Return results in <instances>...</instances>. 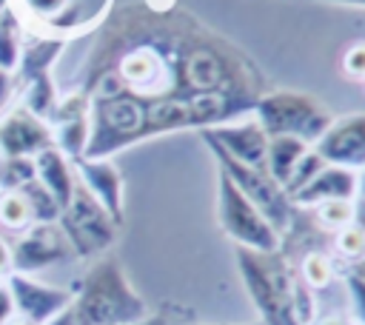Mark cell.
Returning <instances> with one entry per match:
<instances>
[{"label":"cell","instance_id":"34","mask_svg":"<svg viewBox=\"0 0 365 325\" xmlns=\"http://www.w3.org/2000/svg\"><path fill=\"white\" fill-rule=\"evenodd\" d=\"M46 325H74V316H71V305H68L63 314H57L54 319H48Z\"/></svg>","mask_w":365,"mask_h":325},{"label":"cell","instance_id":"37","mask_svg":"<svg viewBox=\"0 0 365 325\" xmlns=\"http://www.w3.org/2000/svg\"><path fill=\"white\" fill-rule=\"evenodd\" d=\"M356 197H365V168L359 171V185H356Z\"/></svg>","mask_w":365,"mask_h":325},{"label":"cell","instance_id":"10","mask_svg":"<svg viewBox=\"0 0 365 325\" xmlns=\"http://www.w3.org/2000/svg\"><path fill=\"white\" fill-rule=\"evenodd\" d=\"M54 145L51 125L23 105L6 111L0 117V157H29L34 160L40 151Z\"/></svg>","mask_w":365,"mask_h":325},{"label":"cell","instance_id":"36","mask_svg":"<svg viewBox=\"0 0 365 325\" xmlns=\"http://www.w3.org/2000/svg\"><path fill=\"white\" fill-rule=\"evenodd\" d=\"M140 325H168V322H165V316H148V319H143Z\"/></svg>","mask_w":365,"mask_h":325},{"label":"cell","instance_id":"31","mask_svg":"<svg viewBox=\"0 0 365 325\" xmlns=\"http://www.w3.org/2000/svg\"><path fill=\"white\" fill-rule=\"evenodd\" d=\"M9 268H11V245L0 237V279L9 274Z\"/></svg>","mask_w":365,"mask_h":325},{"label":"cell","instance_id":"7","mask_svg":"<svg viewBox=\"0 0 365 325\" xmlns=\"http://www.w3.org/2000/svg\"><path fill=\"white\" fill-rule=\"evenodd\" d=\"M77 259L63 228L57 222H31L11 248V268L14 274H37L57 262Z\"/></svg>","mask_w":365,"mask_h":325},{"label":"cell","instance_id":"38","mask_svg":"<svg viewBox=\"0 0 365 325\" xmlns=\"http://www.w3.org/2000/svg\"><path fill=\"white\" fill-rule=\"evenodd\" d=\"M336 3H356V6H365V0H336Z\"/></svg>","mask_w":365,"mask_h":325},{"label":"cell","instance_id":"24","mask_svg":"<svg viewBox=\"0 0 365 325\" xmlns=\"http://www.w3.org/2000/svg\"><path fill=\"white\" fill-rule=\"evenodd\" d=\"M0 225L11 231H26L31 225V211L20 191H0Z\"/></svg>","mask_w":365,"mask_h":325},{"label":"cell","instance_id":"39","mask_svg":"<svg viewBox=\"0 0 365 325\" xmlns=\"http://www.w3.org/2000/svg\"><path fill=\"white\" fill-rule=\"evenodd\" d=\"M3 9H9V0H0V11H3Z\"/></svg>","mask_w":365,"mask_h":325},{"label":"cell","instance_id":"6","mask_svg":"<svg viewBox=\"0 0 365 325\" xmlns=\"http://www.w3.org/2000/svg\"><path fill=\"white\" fill-rule=\"evenodd\" d=\"M57 225L63 228L74 257L80 259H97L103 257L114 239H117V222L106 214V208L77 182L68 205L60 211Z\"/></svg>","mask_w":365,"mask_h":325},{"label":"cell","instance_id":"21","mask_svg":"<svg viewBox=\"0 0 365 325\" xmlns=\"http://www.w3.org/2000/svg\"><path fill=\"white\" fill-rule=\"evenodd\" d=\"M17 6L37 23L48 26V29H60L66 31L68 23H66V14L71 9V0H17Z\"/></svg>","mask_w":365,"mask_h":325},{"label":"cell","instance_id":"2","mask_svg":"<svg viewBox=\"0 0 365 325\" xmlns=\"http://www.w3.org/2000/svg\"><path fill=\"white\" fill-rule=\"evenodd\" d=\"M74 325H140L148 319L145 299L131 288L117 257H97L71 291Z\"/></svg>","mask_w":365,"mask_h":325},{"label":"cell","instance_id":"30","mask_svg":"<svg viewBox=\"0 0 365 325\" xmlns=\"http://www.w3.org/2000/svg\"><path fill=\"white\" fill-rule=\"evenodd\" d=\"M11 319H14V302L6 279H0V325H11Z\"/></svg>","mask_w":365,"mask_h":325},{"label":"cell","instance_id":"8","mask_svg":"<svg viewBox=\"0 0 365 325\" xmlns=\"http://www.w3.org/2000/svg\"><path fill=\"white\" fill-rule=\"evenodd\" d=\"M3 279H6L11 302H14V316L23 325H46L48 319H54L57 314H63L71 305L68 288L46 285L29 274H14V271H9Z\"/></svg>","mask_w":365,"mask_h":325},{"label":"cell","instance_id":"3","mask_svg":"<svg viewBox=\"0 0 365 325\" xmlns=\"http://www.w3.org/2000/svg\"><path fill=\"white\" fill-rule=\"evenodd\" d=\"M251 111L268 137L285 134V137H297L308 145H314L334 120L317 97L302 94V91H288V88L257 97Z\"/></svg>","mask_w":365,"mask_h":325},{"label":"cell","instance_id":"40","mask_svg":"<svg viewBox=\"0 0 365 325\" xmlns=\"http://www.w3.org/2000/svg\"><path fill=\"white\" fill-rule=\"evenodd\" d=\"M257 325H259V322H257Z\"/></svg>","mask_w":365,"mask_h":325},{"label":"cell","instance_id":"29","mask_svg":"<svg viewBox=\"0 0 365 325\" xmlns=\"http://www.w3.org/2000/svg\"><path fill=\"white\" fill-rule=\"evenodd\" d=\"M342 71L348 77H356V80H365V43L359 46H351L342 57Z\"/></svg>","mask_w":365,"mask_h":325},{"label":"cell","instance_id":"32","mask_svg":"<svg viewBox=\"0 0 365 325\" xmlns=\"http://www.w3.org/2000/svg\"><path fill=\"white\" fill-rule=\"evenodd\" d=\"M354 225L365 231V197H356L354 200Z\"/></svg>","mask_w":365,"mask_h":325},{"label":"cell","instance_id":"9","mask_svg":"<svg viewBox=\"0 0 365 325\" xmlns=\"http://www.w3.org/2000/svg\"><path fill=\"white\" fill-rule=\"evenodd\" d=\"M325 165H339L351 171L365 168V114H345L331 120L322 137L311 145Z\"/></svg>","mask_w":365,"mask_h":325},{"label":"cell","instance_id":"27","mask_svg":"<svg viewBox=\"0 0 365 325\" xmlns=\"http://www.w3.org/2000/svg\"><path fill=\"white\" fill-rule=\"evenodd\" d=\"M334 248H336V254L342 259L359 265L365 259V231L356 228L354 222L345 225V228H339V231H334Z\"/></svg>","mask_w":365,"mask_h":325},{"label":"cell","instance_id":"23","mask_svg":"<svg viewBox=\"0 0 365 325\" xmlns=\"http://www.w3.org/2000/svg\"><path fill=\"white\" fill-rule=\"evenodd\" d=\"M325 168V162H322V157L314 151V148H308L302 157H299V162L294 165V171H291V177L285 180V185H282V191L288 194V200H294L319 171Z\"/></svg>","mask_w":365,"mask_h":325},{"label":"cell","instance_id":"5","mask_svg":"<svg viewBox=\"0 0 365 325\" xmlns=\"http://www.w3.org/2000/svg\"><path fill=\"white\" fill-rule=\"evenodd\" d=\"M202 140L208 143V148H211V154L217 160V168H222L231 177V182L259 208V214L282 237L294 225V202L288 200V194L282 191V185L265 168H254V165H245V162H237L234 157H228L208 134H202Z\"/></svg>","mask_w":365,"mask_h":325},{"label":"cell","instance_id":"11","mask_svg":"<svg viewBox=\"0 0 365 325\" xmlns=\"http://www.w3.org/2000/svg\"><path fill=\"white\" fill-rule=\"evenodd\" d=\"M71 168L77 174V182L106 208V214L123 225V174L111 160H88L77 157L71 160Z\"/></svg>","mask_w":365,"mask_h":325},{"label":"cell","instance_id":"33","mask_svg":"<svg viewBox=\"0 0 365 325\" xmlns=\"http://www.w3.org/2000/svg\"><path fill=\"white\" fill-rule=\"evenodd\" d=\"M9 94H11V77H9L6 71H0V108H3V103L9 100Z\"/></svg>","mask_w":365,"mask_h":325},{"label":"cell","instance_id":"20","mask_svg":"<svg viewBox=\"0 0 365 325\" xmlns=\"http://www.w3.org/2000/svg\"><path fill=\"white\" fill-rule=\"evenodd\" d=\"M20 194H23V200H26V205H29V211H31V222H57L60 220V205H57V200L40 185V180L34 177V180H29L23 188H17Z\"/></svg>","mask_w":365,"mask_h":325},{"label":"cell","instance_id":"25","mask_svg":"<svg viewBox=\"0 0 365 325\" xmlns=\"http://www.w3.org/2000/svg\"><path fill=\"white\" fill-rule=\"evenodd\" d=\"M34 180V160L29 157H0V191H17Z\"/></svg>","mask_w":365,"mask_h":325},{"label":"cell","instance_id":"35","mask_svg":"<svg viewBox=\"0 0 365 325\" xmlns=\"http://www.w3.org/2000/svg\"><path fill=\"white\" fill-rule=\"evenodd\" d=\"M319 325H351L348 319H342V316H325Z\"/></svg>","mask_w":365,"mask_h":325},{"label":"cell","instance_id":"19","mask_svg":"<svg viewBox=\"0 0 365 325\" xmlns=\"http://www.w3.org/2000/svg\"><path fill=\"white\" fill-rule=\"evenodd\" d=\"M20 60V17L9 6L0 11V71L11 74Z\"/></svg>","mask_w":365,"mask_h":325},{"label":"cell","instance_id":"16","mask_svg":"<svg viewBox=\"0 0 365 325\" xmlns=\"http://www.w3.org/2000/svg\"><path fill=\"white\" fill-rule=\"evenodd\" d=\"M63 48H66V37H29L26 43H20L17 83L23 86L34 77L51 74V66L57 63Z\"/></svg>","mask_w":365,"mask_h":325},{"label":"cell","instance_id":"17","mask_svg":"<svg viewBox=\"0 0 365 325\" xmlns=\"http://www.w3.org/2000/svg\"><path fill=\"white\" fill-rule=\"evenodd\" d=\"M311 145L297 140V137H268V151H265V171L279 182L285 185V180L291 177L294 165L299 162V157L308 151Z\"/></svg>","mask_w":365,"mask_h":325},{"label":"cell","instance_id":"14","mask_svg":"<svg viewBox=\"0 0 365 325\" xmlns=\"http://www.w3.org/2000/svg\"><path fill=\"white\" fill-rule=\"evenodd\" d=\"M180 80L188 94H208V91H225V63L208 51V48H191L180 60Z\"/></svg>","mask_w":365,"mask_h":325},{"label":"cell","instance_id":"18","mask_svg":"<svg viewBox=\"0 0 365 325\" xmlns=\"http://www.w3.org/2000/svg\"><path fill=\"white\" fill-rule=\"evenodd\" d=\"M51 134H54V148L68 157V160H77L86 154V145H88V134H91V123L88 117H74V120H60L51 125Z\"/></svg>","mask_w":365,"mask_h":325},{"label":"cell","instance_id":"28","mask_svg":"<svg viewBox=\"0 0 365 325\" xmlns=\"http://www.w3.org/2000/svg\"><path fill=\"white\" fill-rule=\"evenodd\" d=\"M345 285H348V296L354 308V325H365V277H359L356 271H348Z\"/></svg>","mask_w":365,"mask_h":325},{"label":"cell","instance_id":"15","mask_svg":"<svg viewBox=\"0 0 365 325\" xmlns=\"http://www.w3.org/2000/svg\"><path fill=\"white\" fill-rule=\"evenodd\" d=\"M34 177H37L40 185L57 200V205H60V211H63V208L68 205L71 194H74V185H77V174H74V168H71V160L63 157V154L51 145V148L40 151V154L34 157Z\"/></svg>","mask_w":365,"mask_h":325},{"label":"cell","instance_id":"13","mask_svg":"<svg viewBox=\"0 0 365 325\" xmlns=\"http://www.w3.org/2000/svg\"><path fill=\"white\" fill-rule=\"evenodd\" d=\"M356 185H359L356 171L339 168V165H325L291 202H294V208H314V205L331 202V200H356Z\"/></svg>","mask_w":365,"mask_h":325},{"label":"cell","instance_id":"1","mask_svg":"<svg viewBox=\"0 0 365 325\" xmlns=\"http://www.w3.org/2000/svg\"><path fill=\"white\" fill-rule=\"evenodd\" d=\"M234 259L259 325H311L314 299L282 251H251L234 245Z\"/></svg>","mask_w":365,"mask_h":325},{"label":"cell","instance_id":"22","mask_svg":"<svg viewBox=\"0 0 365 325\" xmlns=\"http://www.w3.org/2000/svg\"><path fill=\"white\" fill-rule=\"evenodd\" d=\"M299 279L308 291H322L331 285L334 279V262L328 254L322 251H308L302 259H299Z\"/></svg>","mask_w":365,"mask_h":325},{"label":"cell","instance_id":"26","mask_svg":"<svg viewBox=\"0 0 365 325\" xmlns=\"http://www.w3.org/2000/svg\"><path fill=\"white\" fill-rule=\"evenodd\" d=\"M317 222L328 231H339L345 225L354 222V200H331V202H319L314 205Z\"/></svg>","mask_w":365,"mask_h":325},{"label":"cell","instance_id":"12","mask_svg":"<svg viewBox=\"0 0 365 325\" xmlns=\"http://www.w3.org/2000/svg\"><path fill=\"white\" fill-rule=\"evenodd\" d=\"M208 134L228 157L237 162L265 168V151H268V134L257 120H240V123H222L217 128H205Z\"/></svg>","mask_w":365,"mask_h":325},{"label":"cell","instance_id":"4","mask_svg":"<svg viewBox=\"0 0 365 325\" xmlns=\"http://www.w3.org/2000/svg\"><path fill=\"white\" fill-rule=\"evenodd\" d=\"M217 222L234 245L251 251H279L282 237L259 214V208L231 182V177L217 168Z\"/></svg>","mask_w":365,"mask_h":325}]
</instances>
